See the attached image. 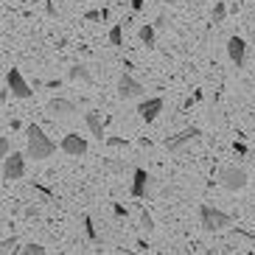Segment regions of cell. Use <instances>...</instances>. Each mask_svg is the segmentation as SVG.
<instances>
[{"label": "cell", "mask_w": 255, "mask_h": 255, "mask_svg": "<svg viewBox=\"0 0 255 255\" xmlns=\"http://www.w3.org/2000/svg\"><path fill=\"white\" fill-rule=\"evenodd\" d=\"M25 174V154H20V151H11L6 160H3V180L14 182L20 180Z\"/></svg>", "instance_id": "277c9868"}, {"label": "cell", "mask_w": 255, "mask_h": 255, "mask_svg": "<svg viewBox=\"0 0 255 255\" xmlns=\"http://www.w3.org/2000/svg\"><path fill=\"white\" fill-rule=\"evenodd\" d=\"M163 25H168V20H165V17L160 14V17H157V23H154V28H163Z\"/></svg>", "instance_id": "d4e9b609"}, {"label": "cell", "mask_w": 255, "mask_h": 255, "mask_svg": "<svg viewBox=\"0 0 255 255\" xmlns=\"http://www.w3.org/2000/svg\"><path fill=\"white\" fill-rule=\"evenodd\" d=\"M110 42H113L115 48L124 45V25H113V28H110Z\"/></svg>", "instance_id": "2e32d148"}, {"label": "cell", "mask_w": 255, "mask_h": 255, "mask_svg": "<svg viewBox=\"0 0 255 255\" xmlns=\"http://www.w3.org/2000/svg\"><path fill=\"white\" fill-rule=\"evenodd\" d=\"M84 233H87V239H90V241H96V239H98L96 225H93V219H90V216H84Z\"/></svg>", "instance_id": "d6986e66"}, {"label": "cell", "mask_w": 255, "mask_h": 255, "mask_svg": "<svg viewBox=\"0 0 255 255\" xmlns=\"http://www.w3.org/2000/svg\"><path fill=\"white\" fill-rule=\"evenodd\" d=\"M225 14H227V6L222 0H216V6H213V23H225Z\"/></svg>", "instance_id": "e0dca14e"}, {"label": "cell", "mask_w": 255, "mask_h": 255, "mask_svg": "<svg viewBox=\"0 0 255 255\" xmlns=\"http://www.w3.org/2000/svg\"><path fill=\"white\" fill-rule=\"evenodd\" d=\"M227 56H230V62L236 68H241L244 65V56H247V42L241 37H230L227 39Z\"/></svg>", "instance_id": "ba28073f"}, {"label": "cell", "mask_w": 255, "mask_h": 255, "mask_svg": "<svg viewBox=\"0 0 255 255\" xmlns=\"http://www.w3.org/2000/svg\"><path fill=\"white\" fill-rule=\"evenodd\" d=\"M70 82H82V84H90L93 82V76H90V70L84 68V65H73L70 68Z\"/></svg>", "instance_id": "5bb4252c"}, {"label": "cell", "mask_w": 255, "mask_h": 255, "mask_svg": "<svg viewBox=\"0 0 255 255\" xmlns=\"http://www.w3.org/2000/svg\"><path fill=\"white\" fill-rule=\"evenodd\" d=\"M143 93H146V87H143L137 79H132L129 73H124L118 79V96L121 98H140Z\"/></svg>", "instance_id": "8992f818"}, {"label": "cell", "mask_w": 255, "mask_h": 255, "mask_svg": "<svg viewBox=\"0 0 255 255\" xmlns=\"http://www.w3.org/2000/svg\"><path fill=\"white\" fill-rule=\"evenodd\" d=\"M140 225L146 227V233H151V230H154V219H151V213H149V210H143V213H140Z\"/></svg>", "instance_id": "ffe728a7"}, {"label": "cell", "mask_w": 255, "mask_h": 255, "mask_svg": "<svg viewBox=\"0 0 255 255\" xmlns=\"http://www.w3.org/2000/svg\"><path fill=\"white\" fill-rule=\"evenodd\" d=\"M107 146H110V149H127L129 143L121 140V137H107Z\"/></svg>", "instance_id": "7402d4cb"}, {"label": "cell", "mask_w": 255, "mask_h": 255, "mask_svg": "<svg viewBox=\"0 0 255 255\" xmlns=\"http://www.w3.org/2000/svg\"><path fill=\"white\" fill-rule=\"evenodd\" d=\"M62 151L70 157H82V154H87V140L79 135H65L62 137Z\"/></svg>", "instance_id": "9c48e42d"}, {"label": "cell", "mask_w": 255, "mask_h": 255, "mask_svg": "<svg viewBox=\"0 0 255 255\" xmlns=\"http://www.w3.org/2000/svg\"><path fill=\"white\" fill-rule=\"evenodd\" d=\"M76 113H79V107L73 101H68V98H53L48 104V115L51 118H73Z\"/></svg>", "instance_id": "52a82bcc"}, {"label": "cell", "mask_w": 255, "mask_h": 255, "mask_svg": "<svg viewBox=\"0 0 255 255\" xmlns=\"http://www.w3.org/2000/svg\"><path fill=\"white\" fill-rule=\"evenodd\" d=\"M84 121H87V129H90L93 135L101 140L104 137V124H101V118H98V113H87L84 115Z\"/></svg>", "instance_id": "4fadbf2b"}, {"label": "cell", "mask_w": 255, "mask_h": 255, "mask_svg": "<svg viewBox=\"0 0 255 255\" xmlns=\"http://www.w3.org/2000/svg\"><path fill=\"white\" fill-rule=\"evenodd\" d=\"M199 137V129L196 127H191V129H182L177 137H171V140H165V149L171 151V154H177V151H182V146L185 143H191V140H196Z\"/></svg>", "instance_id": "30bf717a"}, {"label": "cell", "mask_w": 255, "mask_h": 255, "mask_svg": "<svg viewBox=\"0 0 255 255\" xmlns=\"http://www.w3.org/2000/svg\"><path fill=\"white\" fill-rule=\"evenodd\" d=\"M0 154H3V160L11 154V143H8V135H3L0 137Z\"/></svg>", "instance_id": "44dd1931"}, {"label": "cell", "mask_w": 255, "mask_h": 255, "mask_svg": "<svg viewBox=\"0 0 255 255\" xmlns=\"http://www.w3.org/2000/svg\"><path fill=\"white\" fill-rule=\"evenodd\" d=\"M14 247H17V239L11 236V239H6V241H3V255H8V253H11Z\"/></svg>", "instance_id": "603a6c76"}, {"label": "cell", "mask_w": 255, "mask_h": 255, "mask_svg": "<svg viewBox=\"0 0 255 255\" xmlns=\"http://www.w3.org/2000/svg\"><path fill=\"white\" fill-rule=\"evenodd\" d=\"M219 185L225 188V191H244L247 188V171L239 168V165H225L222 171H219Z\"/></svg>", "instance_id": "3957f363"}, {"label": "cell", "mask_w": 255, "mask_h": 255, "mask_svg": "<svg viewBox=\"0 0 255 255\" xmlns=\"http://www.w3.org/2000/svg\"><path fill=\"white\" fill-rule=\"evenodd\" d=\"M199 222H202V230L208 233H222L233 225V216L225 213V210L213 208V205H202L199 208Z\"/></svg>", "instance_id": "7a4b0ae2"}, {"label": "cell", "mask_w": 255, "mask_h": 255, "mask_svg": "<svg viewBox=\"0 0 255 255\" xmlns=\"http://www.w3.org/2000/svg\"><path fill=\"white\" fill-rule=\"evenodd\" d=\"M143 3H146V0H132V8H135V11H140Z\"/></svg>", "instance_id": "4316f807"}, {"label": "cell", "mask_w": 255, "mask_h": 255, "mask_svg": "<svg viewBox=\"0 0 255 255\" xmlns=\"http://www.w3.org/2000/svg\"><path fill=\"white\" fill-rule=\"evenodd\" d=\"M25 135H28V149H25V157L31 160H48L56 151V143L45 135V129L37 127V124H28L25 129Z\"/></svg>", "instance_id": "6da1fadb"}, {"label": "cell", "mask_w": 255, "mask_h": 255, "mask_svg": "<svg viewBox=\"0 0 255 255\" xmlns=\"http://www.w3.org/2000/svg\"><path fill=\"white\" fill-rule=\"evenodd\" d=\"M160 110H163V98H146V101L137 107V115H140L146 124H151V121L160 115Z\"/></svg>", "instance_id": "8fae6325"}, {"label": "cell", "mask_w": 255, "mask_h": 255, "mask_svg": "<svg viewBox=\"0 0 255 255\" xmlns=\"http://www.w3.org/2000/svg\"><path fill=\"white\" fill-rule=\"evenodd\" d=\"M149 171L146 168H135V180H132V196L135 199H143L146 196V191H149Z\"/></svg>", "instance_id": "7c38bea8"}, {"label": "cell", "mask_w": 255, "mask_h": 255, "mask_svg": "<svg viewBox=\"0 0 255 255\" xmlns=\"http://www.w3.org/2000/svg\"><path fill=\"white\" fill-rule=\"evenodd\" d=\"M20 255H45V247L42 244H37V241H31V244H25L23 253Z\"/></svg>", "instance_id": "ac0fdd59"}, {"label": "cell", "mask_w": 255, "mask_h": 255, "mask_svg": "<svg viewBox=\"0 0 255 255\" xmlns=\"http://www.w3.org/2000/svg\"><path fill=\"white\" fill-rule=\"evenodd\" d=\"M107 165H110L113 171H124V163H115V160H110V163H107Z\"/></svg>", "instance_id": "cb8c5ba5"}, {"label": "cell", "mask_w": 255, "mask_h": 255, "mask_svg": "<svg viewBox=\"0 0 255 255\" xmlns=\"http://www.w3.org/2000/svg\"><path fill=\"white\" fill-rule=\"evenodd\" d=\"M140 42L146 48L154 45V25H143V28H140Z\"/></svg>", "instance_id": "9a60e30c"}, {"label": "cell", "mask_w": 255, "mask_h": 255, "mask_svg": "<svg viewBox=\"0 0 255 255\" xmlns=\"http://www.w3.org/2000/svg\"><path fill=\"white\" fill-rule=\"evenodd\" d=\"M233 149L239 151V154H247V146H244V143H236V146H233Z\"/></svg>", "instance_id": "484cf974"}, {"label": "cell", "mask_w": 255, "mask_h": 255, "mask_svg": "<svg viewBox=\"0 0 255 255\" xmlns=\"http://www.w3.org/2000/svg\"><path fill=\"white\" fill-rule=\"evenodd\" d=\"M6 87L11 90V96H17V98H31V93H34L28 87V82L23 79V73H20L17 68H11L6 73Z\"/></svg>", "instance_id": "5b68a950"}]
</instances>
